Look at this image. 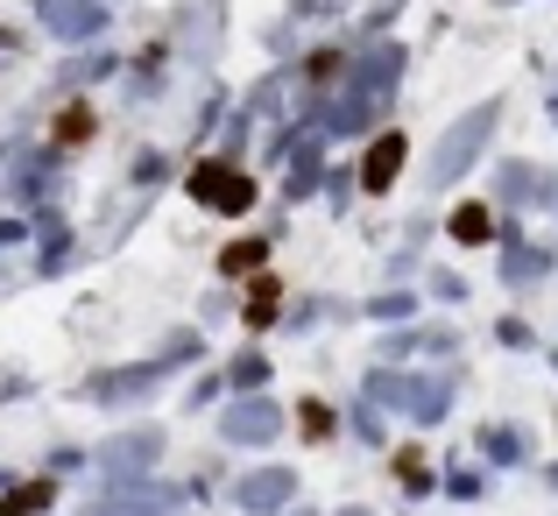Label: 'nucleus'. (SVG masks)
<instances>
[{"instance_id":"obj_1","label":"nucleus","mask_w":558,"mask_h":516,"mask_svg":"<svg viewBox=\"0 0 558 516\" xmlns=\"http://www.w3.org/2000/svg\"><path fill=\"white\" fill-rule=\"evenodd\" d=\"M198 199L205 205H241L247 184H241V177H227V170H198Z\"/></svg>"},{"instance_id":"obj_2","label":"nucleus","mask_w":558,"mask_h":516,"mask_svg":"<svg viewBox=\"0 0 558 516\" xmlns=\"http://www.w3.org/2000/svg\"><path fill=\"white\" fill-rule=\"evenodd\" d=\"M396 164H403V135H389V142H381V149L368 156V184L381 191V184H389V170H396Z\"/></svg>"}]
</instances>
